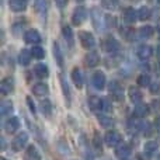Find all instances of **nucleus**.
I'll return each mask as SVG.
<instances>
[{"label": "nucleus", "mask_w": 160, "mask_h": 160, "mask_svg": "<svg viewBox=\"0 0 160 160\" xmlns=\"http://www.w3.org/2000/svg\"><path fill=\"white\" fill-rule=\"evenodd\" d=\"M150 17V8L146 7V6H143V7L139 8L138 11V18L142 20V21H145V20H148Z\"/></svg>", "instance_id": "nucleus-30"}, {"label": "nucleus", "mask_w": 160, "mask_h": 160, "mask_svg": "<svg viewBox=\"0 0 160 160\" xmlns=\"http://www.w3.org/2000/svg\"><path fill=\"white\" fill-rule=\"evenodd\" d=\"M34 73H35L37 78L44 79V78H48L49 69H48V66L45 63H37L35 66H34Z\"/></svg>", "instance_id": "nucleus-12"}, {"label": "nucleus", "mask_w": 160, "mask_h": 160, "mask_svg": "<svg viewBox=\"0 0 160 160\" xmlns=\"http://www.w3.org/2000/svg\"><path fill=\"white\" fill-rule=\"evenodd\" d=\"M105 24H107L108 28L115 27V24H117L115 17H112V16H105Z\"/></svg>", "instance_id": "nucleus-37"}, {"label": "nucleus", "mask_w": 160, "mask_h": 160, "mask_svg": "<svg viewBox=\"0 0 160 160\" xmlns=\"http://www.w3.org/2000/svg\"><path fill=\"white\" fill-rule=\"evenodd\" d=\"M101 110L104 112H111L112 111V101L110 98H102V107Z\"/></svg>", "instance_id": "nucleus-34"}, {"label": "nucleus", "mask_w": 160, "mask_h": 160, "mask_svg": "<svg viewBox=\"0 0 160 160\" xmlns=\"http://www.w3.org/2000/svg\"><path fill=\"white\" fill-rule=\"evenodd\" d=\"M93 142H94V148H96L98 152H101V141H100V136H98V133H96L94 135V138H93Z\"/></svg>", "instance_id": "nucleus-38"}, {"label": "nucleus", "mask_w": 160, "mask_h": 160, "mask_svg": "<svg viewBox=\"0 0 160 160\" xmlns=\"http://www.w3.org/2000/svg\"><path fill=\"white\" fill-rule=\"evenodd\" d=\"M150 133H152V132H150V125H149V124H146V127H145V132H143V135H145V136H146V135L149 136Z\"/></svg>", "instance_id": "nucleus-43"}, {"label": "nucleus", "mask_w": 160, "mask_h": 160, "mask_svg": "<svg viewBox=\"0 0 160 160\" xmlns=\"http://www.w3.org/2000/svg\"><path fill=\"white\" fill-rule=\"evenodd\" d=\"M18 128H20V119L17 118V117H13V118L7 119L4 124V129H6V132H8V133L16 132Z\"/></svg>", "instance_id": "nucleus-10"}, {"label": "nucleus", "mask_w": 160, "mask_h": 160, "mask_svg": "<svg viewBox=\"0 0 160 160\" xmlns=\"http://www.w3.org/2000/svg\"><path fill=\"white\" fill-rule=\"evenodd\" d=\"M78 2H83V0H78Z\"/></svg>", "instance_id": "nucleus-48"}, {"label": "nucleus", "mask_w": 160, "mask_h": 160, "mask_svg": "<svg viewBox=\"0 0 160 160\" xmlns=\"http://www.w3.org/2000/svg\"><path fill=\"white\" fill-rule=\"evenodd\" d=\"M158 3H160V0H158Z\"/></svg>", "instance_id": "nucleus-49"}, {"label": "nucleus", "mask_w": 160, "mask_h": 160, "mask_svg": "<svg viewBox=\"0 0 160 160\" xmlns=\"http://www.w3.org/2000/svg\"><path fill=\"white\" fill-rule=\"evenodd\" d=\"M66 3H68V0H56V4L59 6V7H65V6H66Z\"/></svg>", "instance_id": "nucleus-41"}, {"label": "nucleus", "mask_w": 160, "mask_h": 160, "mask_svg": "<svg viewBox=\"0 0 160 160\" xmlns=\"http://www.w3.org/2000/svg\"><path fill=\"white\" fill-rule=\"evenodd\" d=\"M79 39L82 42V47L86 48V49H91V48L96 47V39H94L93 34H90L88 31H80Z\"/></svg>", "instance_id": "nucleus-1"}, {"label": "nucleus", "mask_w": 160, "mask_h": 160, "mask_svg": "<svg viewBox=\"0 0 160 160\" xmlns=\"http://www.w3.org/2000/svg\"><path fill=\"white\" fill-rule=\"evenodd\" d=\"M34 6H35V10L39 14H45L48 10V0H35Z\"/></svg>", "instance_id": "nucleus-25"}, {"label": "nucleus", "mask_w": 160, "mask_h": 160, "mask_svg": "<svg viewBox=\"0 0 160 160\" xmlns=\"http://www.w3.org/2000/svg\"><path fill=\"white\" fill-rule=\"evenodd\" d=\"M25 22L24 21H20V22H17V24H14L13 25V31H14V35H18V30L20 28L22 27V25H24Z\"/></svg>", "instance_id": "nucleus-39"}, {"label": "nucleus", "mask_w": 160, "mask_h": 160, "mask_svg": "<svg viewBox=\"0 0 160 160\" xmlns=\"http://www.w3.org/2000/svg\"><path fill=\"white\" fill-rule=\"evenodd\" d=\"M138 58L141 61H148V59L152 56V48L149 45H142V47L138 48Z\"/></svg>", "instance_id": "nucleus-14"}, {"label": "nucleus", "mask_w": 160, "mask_h": 160, "mask_svg": "<svg viewBox=\"0 0 160 160\" xmlns=\"http://www.w3.org/2000/svg\"><path fill=\"white\" fill-rule=\"evenodd\" d=\"M158 148H159L158 142H153V141L146 142V145H145V150H146L148 153H153V152H156V150H158Z\"/></svg>", "instance_id": "nucleus-35"}, {"label": "nucleus", "mask_w": 160, "mask_h": 160, "mask_svg": "<svg viewBox=\"0 0 160 160\" xmlns=\"http://www.w3.org/2000/svg\"><path fill=\"white\" fill-rule=\"evenodd\" d=\"M152 35H153V28L150 27V25L142 27L141 30H139V37H141L142 39H148V38H150Z\"/></svg>", "instance_id": "nucleus-27"}, {"label": "nucleus", "mask_w": 160, "mask_h": 160, "mask_svg": "<svg viewBox=\"0 0 160 160\" xmlns=\"http://www.w3.org/2000/svg\"><path fill=\"white\" fill-rule=\"evenodd\" d=\"M98 122H100L101 127H105V128L111 127V125L114 124L112 119H111L110 117H107V115H98Z\"/></svg>", "instance_id": "nucleus-31"}, {"label": "nucleus", "mask_w": 160, "mask_h": 160, "mask_svg": "<svg viewBox=\"0 0 160 160\" xmlns=\"http://www.w3.org/2000/svg\"><path fill=\"white\" fill-rule=\"evenodd\" d=\"M156 56H158V59L160 61V45L158 47V49H156Z\"/></svg>", "instance_id": "nucleus-45"}, {"label": "nucleus", "mask_w": 160, "mask_h": 160, "mask_svg": "<svg viewBox=\"0 0 160 160\" xmlns=\"http://www.w3.org/2000/svg\"><path fill=\"white\" fill-rule=\"evenodd\" d=\"M128 96H129L131 101L132 102H141L142 100V91L139 90L138 87H135V86H132V87H129V90H128Z\"/></svg>", "instance_id": "nucleus-17"}, {"label": "nucleus", "mask_w": 160, "mask_h": 160, "mask_svg": "<svg viewBox=\"0 0 160 160\" xmlns=\"http://www.w3.org/2000/svg\"><path fill=\"white\" fill-rule=\"evenodd\" d=\"M11 110H13V104L10 101H3L0 105V115L6 117L8 112H11Z\"/></svg>", "instance_id": "nucleus-28"}, {"label": "nucleus", "mask_w": 160, "mask_h": 160, "mask_svg": "<svg viewBox=\"0 0 160 160\" xmlns=\"http://www.w3.org/2000/svg\"><path fill=\"white\" fill-rule=\"evenodd\" d=\"M129 128H131V129H132V131H139V128H141V124H139V122L138 121H131L129 122Z\"/></svg>", "instance_id": "nucleus-40"}, {"label": "nucleus", "mask_w": 160, "mask_h": 160, "mask_svg": "<svg viewBox=\"0 0 160 160\" xmlns=\"http://www.w3.org/2000/svg\"><path fill=\"white\" fill-rule=\"evenodd\" d=\"M136 17H138V13H136L132 7L125 8L124 13H122V18H124V21L127 22V24H132V22H135Z\"/></svg>", "instance_id": "nucleus-11"}, {"label": "nucleus", "mask_w": 160, "mask_h": 160, "mask_svg": "<svg viewBox=\"0 0 160 160\" xmlns=\"http://www.w3.org/2000/svg\"><path fill=\"white\" fill-rule=\"evenodd\" d=\"M86 17H87V11H86V8L83 7H78L75 11H73L72 14V22L75 25H80L84 22Z\"/></svg>", "instance_id": "nucleus-6"}, {"label": "nucleus", "mask_w": 160, "mask_h": 160, "mask_svg": "<svg viewBox=\"0 0 160 160\" xmlns=\"http://www.w3.org/2000/svg\"><path fill=\"white\" fill-rule=\"evenodd\" d=\"M158 34H159V37H160V24H159V27H158Z\"/></svg>", "instance_id": "nucleus-46"}, {"label": "nucleus", "mask_w": 160, "mask_h": 160, "mask_svg": "<svg viewBox=\"0 0 160 160\" xmlns=\"http://www.w3.org/2000/svg\"><path fill=\"white\" fill-rule=\"evenodd\" d=\"M39 108H41L42 114H44L45 117H51V114H52V105H51L49 100H42V101L39 102Z\"/></svg>", "instance_id": "nucleus-23"}, {"label": "nucleus", "mask_w": 160, "mask_h": 160, "mask_svg": "<svg viewBox=\"0 0 160 160\" xmlns=\"http://www.w3.org/2000/svg\"><path fill=\"white\" fill-rule=\"evenodd\" d=\"M100 62V56L97 55V52H88L87 55L84 56V63L87 65L88 68H94L97 66Z\"/></svg>", "instance_id": "nucleus-15"}, {"label": "nucleus", "mask_w": 160, "mask_h": 160, "mask_svg": "<svg viewBox=\"0 0 160 160\" xmlns=\"http://www.w3.org/2000/svg\"><path fill=\"white\" fill-rule=\"evenodd\" d=\"M104 48H105V51H107V52L115 53L117 51H119V44L115 41V39L110 38V39H107V41L104 42Z\"/></svg>", "instance_id": "nucleus-19"}, {"label": "nucleus", "mask_w": 160, "mask_h": 160, "mask_svg": "<svg viewBox=\"0 0 160 160\" xmlns=\"http://www.w3.org/2000/svg\"><path fill=\"white\" fill-rule=\"evenodd\" d=\"M91 83H93V86L97 90H102L105 87V75L102 72H96L93 75Z\"/></svg>", "instance_id": "nucleus-8"}, {"label": "nucleus", "mask_w": 160, "mask_h": 160, "mask_svg": "<svg viewBox=\"0 0 160 160\" xmlns=\"http://www.w3.org/2000/svg\"><path fill=\"white\" fill-rule=\"evenodd\" d=\"M59 80H61L62 90H63V94H65V97H66V101H68V104H69V102H70V90H69V86H68V83H66V80H65L63 76H61Z\"/></svg>", "instance_id": "nucleus-29"}, {"label": "nucleus", "mask_w": 160, "mask_h": 160, "mask_svg": "<svg viewBox=\"0 0 160 160\" xmlns=\"http://www.w3.org/2000/svg\"><path fill=\"white\" fill-rule=\"evenodd\" d=\"M104 142L108 146H118V143H121V135L117 131H108L104 136Z\"/></svg>", "instance_id": "nucleus-4"}, {"label": "nucleus", "mask_w": 160, "mask_h": 160, "mask_svg": "<svg viewBox=\"0 0 160 160\" xmlns=\"http://www.w3.org/2000/svg\"><path fill=\"white\" fill-rule=\"evenodd\" d=\"M133 114H135V117H138V118H143V117H146L148 114H149V107L143 105V104H139L135 107Z\"/></svg>", "instance_id": "nucleus-24"}, {"label": "nucleus", "mask_w": 160, "mask_h": 160, "mask_svg": "<svg viewBox=\"0 0 160 160\" xmlns=\"http://www.w3.org/2000/svg\"><path fill=\"white\" fill-rule=\"evenodd\" d=\"M2 160H7V159H4V158H3V159H2Z\"/></svg>", "instance_id": "nucleus-47"}, {"label": "nucleus", "mask_w": 160, "mask_h": 160, "mask_svg": "<svg viewBox=\"0 0 160 160\" xmlns=\"http://www.w3.org/2000/svg\"><path fill=\"white\" fill-rule=\"evenodd\" d=\"M53 55H55V59L59 66H63V56H62V53H61V48H59L58 42L53 44Z\"/></svg>", "instance_id": "nucleus-26"}, {"label": "nucleus", "mask_w": 160, "mask_h": 160, "mask_svg": "<svg viewBox=\"0 0 160 160\" xmlns=\"http://www.w3.org/2000/svg\"><path fill=\"white\" fill-rule=\"evenodd\" d=\"M8 6H10V10L13 11H24L27 8V0H10L8 2Z\"/></svg>", "instance_id": "nucleus-13"}, {"label": "nucleus", "mask_w": 160, "mask_h": 160, "mask_svg": "<svg viewBox=\"0 0 160 160\" xmlns=\"http://www.w3.org/2000/svg\"><path fill=\"white\" fill-rule=\"evenodd\" d=\"M24 160H41V155L38 153L35 146H28V149L25 150Z\"/></svg>", "instance_id": "nucleus-18"}, {"label": "nucleus", "mask_w": 160, "mask_h": 160, "mask_svg": "<svg viewBox=\"0 0 160 160\" xmlns=\"http://www.w3.org/2000/svg\"><path fill=\"white\" fill-rule=\"evenodd\" d=\"M63 37H65V39L69 42L70 47H72L73 45V31L70 30L69 27H63Z\"/></svg>", "instance_id": "nucleus-33"}, {"label": "nucleus", "mask_w": 160, "mask_h": 160, "mask_svg": "<svg viewBox=\"0 0 160 160\" xmlns=\"http://www.w3.org/2000/svg\"><path fill=\"white\" fill-rule=\"evenodd\" d=\"M150 84V76L149 75H141L138 78V86L141 87H148Z\"/></svg>", "instance_id": "nucleus-32"}, {"label": "nucleus", "mask_w": 160, "mask_h": 160, "mask_svg": "<svg viewBox=\"0 0 160 160\" xmlns=\"http://www.w3.org/2000/svg\"><path fill=\"white\" fill-rule=\"evenodd\" d=\"M131 155H132L131 148L128 146L127 143L119 145V146L115 149V156H117V159L118 160H128L131 158Z\"/></svg>", "instance_id": "nucleus-5"}, {"label": "nucleus", "mask_w": 160, "mask_h": 160, "mask_svg": "<svg viewBox=\"0 0 160 160\" xmlns=\"http://www.w3.org/2000/svg\"><path fill=\"white\" fill-rule=\"evenodd\" d=\"M31 52H32L34 58H37V59H42V58H45V52H44V49H42L41 47H34Z\"/></svg>", "instance_id": "nucleus-36"}, {"label": "nucleus", "mask_w": 160, "mask_h": 160, "mask_svg": "<svg viewBox=\"0 0 160 160\" xmlns=\"http://www.w3.org/2000/svg\"><path fill=\"white\" fill-rule=\"evenodd\" d=\"M72 80L76 84V87L80 88L83 86V76H82V72H80L79 68H75V69L72 70Z\"/></svg>", "instance_id": "nucleus-22"}, {"label": "nucleus", "mask_w": 160, "mask_h": 160, "mask_svg": "<svg viewBox=\"0 0 160 160\" xmlns=\"http://www.w3.org/2000/svg\"><path fill=\"white\" fill-rule=\"evenodd\" d=\"M108 91H110V94L112 96V98H114V100H117V101H121L122 97H124V90H122L121 84H119L118 82H115V80L110 83Z\"/></svg>", "instance_id": "nucleus-3"}, {"label": "nucleus", "mask_w": 160, "mask_h": 160, "mask_svg": "<svg viewBox=\"0 0 160 160\" xmlns=\"http://www.w3.org/2000/svg\"><path fill=\"white\" fill-rule=\"evenodd\" d=\"M32 93L38 97H45L48 93H49V88H48V86L44 84V83H37V84H34V87H32Z\"/></svg>", "instance_id": "nucleus-16"}, {"label": "nucleus", "mask_w": 160, "mask_h": 160, "mask_svg": "<svg viewBox=\"0 0 160 160\" xmlns=\"http://www.w3.org/2000/svg\"><path fill=\"white\" fill-rule=\"evenodd\" d=\"M31 55H32V52H30V51H27V49H22L21 52H20V55H18L20 65L27 66V65L30 63V61H31Z\"/></svg>", "instance_id": "nucleus-21"}, {"label": "nucleus", "mask_w": 160, "mask_h": 160, "mask_svg": "<svg viewBox=\"0 0 160 160\" xmlns=\"http://www.w3.org/2000/svg\"><path fill=\"white\" fill-rule=\"evenodd\" d=\"M24 39L28 44H38V42H41V35L37 30H28L24 35Z\"/></svg>", "instance_id": "nucleus-9"}, {"label": "nucleus", "mask_w": 160, "mask_h": 160, "mask_svg": "<svg viewBox=\"0 0 160 160\" xmlns=\"http://www.w3.org/2000/svg\"><path fill=\"white\" fill-rule=\"evenodd\" d=\"M14 90V82L11 78H6L0 82V93L3 96H8L10 93H13Z\"/></svg>", "instance_id": "nucleus-7"}, {"label": "nucleus", "mask_w": 160, "mask_h": 160, "mask_svg": "<svg viewBox=\"0 0 160 160\" xmlns=\"http://www.w3.org/2000/svg\"><path fill=\"white\" fill-rule=\"evenodd\" d=\"M27 142H28V135H27V132H20L18 135L16 136V138L13 139V142H11V146H13V149L14 150H22V148L27 145Z\"/></svg>", "instance_id": "nucleus-2"}, {"label": "nucleus", "mask_w": 160, "mask_h": 160, "mask_svg": "<svg viewBox=\"0 0 160 160\" xmlns=\"http://www.w3.org/2000/svg\"><path fill=\"white\" fill-rule=\"evenodd\" d=\"M88 107H90V110H93V111L101 110V107H102V98H100V97H96V96L90 97V98H88Z\"/></svg>", "instance_id": "nucleus-20"}, {"label": "nucleus", "mask_w": 160, "mask_h": 160, "mask_svg": "<svg viewBox=\"0 0 160 160\" xmlns=\"http://www.w3.org/2000/svg\"><path fill=\"white\" fill-rule=\"evenodd\" d=\"M155 127H156V129H158V132L160 133V117H158V118H156V122H155Z\"/></svg>", "instance_id": "nucleus-44"}, {"label": "nucleus", "mask_w": 160, "mask_h": 160, "mask_svg": "<svg viewBox=\"0 0 160 160\" xmlns=\"http://www.w3.org/2000/svg\"><path fill=\"white\" fill-rule=\"evenodd\" d=\"M27 102H28V105H30V108H31V112H34V114H35V105L32 104V101H31V98H28V100H27Z\"/></svg>", "instance_id": "nucleus-42"}]
</instances>
